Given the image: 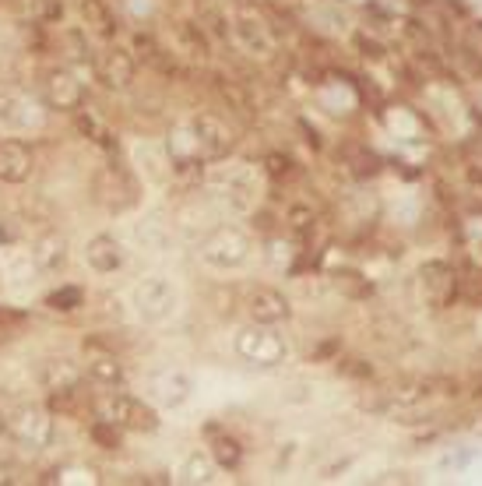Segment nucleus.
<instances>
[{
  "instance_id": "22",
  "label": "nucleus",
  "mask_w": 482,
  "mask_h": 486,
  "mask_svg": "<svg viewBox=\"0 0 482 486\" xmlns=\"http://www.w3.org/2000/svg\"><path fill=\"white\" fill-rule=\"evenodd\" d=\"M18 240V226L11 219H0V243H14Z\"/></svg>"
},
{
  "instance_id": "14",
  "label": "nucleus",
  "mask_w": 482,
  "mask_h": 486,
  "mask_svg": "<svg viewBox=\"0 0 482 486\" xmlns=\"http://www.w3.org/2000/svg\"><path fill=\"white\" fill-rule=\"evenodd\" d=\"M39 381H43V388L50 391H71L78 388V370H74V363L71 360H46L43 363V370H39Z\"/></svg>"
},
{
  "instance_id": "7",
  "label": "nucleus",
  "mask_w": 482,
  "mask_h": 486,
  "mask_svg": "<svg viewBox=\"0 0 482 486\" xmlns=\"http://www.w3.org/2000/svg\"><path fill=\"white\" fill-rule=\"evenodd\" d=\"M191 391H194L191 374L180 370V367H166V370L152 374V381H148V394H152L159 405H166V409L184 405V402L191 398Z\"/></svg>"
},
{
  "instance_id": "5",
  "label": "nucleus",
  "mask_w": 482,
  "mask_h": 486,
  "mask_svg": "<svg viewBox=\"0 0 482 486\" xmlns=\"http://www.w3.org/2000/svg\"><path fill=\"white\" fill-rule=\"evenodd\" d=\"M191 134H194V145H197L201 162H218V159H225V155L232 152V134H229V127H225L222 120L208 116V113L194 116Z\"/></svg>"
},
{
  "instance_id": "17",
  "label": "nucleus",
  "mask_w": 482,
  "mask_h": 486,
  "mask_svg": "<svg viewBox=\"0 0 482 486\" xmlns=\"http://www.w3.org/2000/svg\"><path fill=\"white\" fill-rule=\"evenodd\" d=\"M211 473H215V458L204 455V451H191L187 462L180 465V480L184 483H208Z\"/></svg>"
},
{
  "instance_id": "6",
  "label": "nucleus",
  "mask_w": 482,
  "mask_h": 486,
  "mask_svg": "<svg viewBox=\"0 0 482 486\" xmlns=\"http://www.w3.org/2000/svg\"><path fill=\"white\" fill-rule=\"evenodd\" d=\"M43 99H46V106H50V109L78 113V109H82V102H85V89H82V82H78L71 71L53 67V71L43 78Z\"/></svg>"
},
{
  "instance_id": "16",
  "label": "nucleus",
  "mask_w": 482,
  "mask_h": 486,
  "mask_svg": "<svg viewBox=\"0 0 482 486\" xmlns=\"http://www.w3.org/2000/svg\"><path fill=\"white\" fill-rule=\"evenodd\" d=\"M89 377L99 381V385H106V388H116L120 381H123V367H120V360L116 356H109V353H99L89 360Z\"/></svg>"
},
{
  "instance_id": "1",
  "label": "nucleus",
  "mask_w": 482,
  "mask_h": 486,
  "mask_svg": "<svg viewBox=\"0 0 482 486\" xmlns=\"http://www.w3.org/2000/svg\"><path fill=\"white\" fill-rule=\"evenodd\" d=\"M197 254H201L204 265H211L218 272H232V268H243L250 261V240L236 226H218L201 240Z\"/></svg>"
},
{
  "instance_id": "8",
  "label": "nucleus",
  "mask_w": 482,
  "mask_h": 486,
  "mask_svg": "<svg viewBox=\"0 0 482 486\" xmlns=\"http://www.w3.org/2000/svg\"><path fill=\"white\" fill-rule=\"evenodd\" d=\"M11 433L25 444V448H43L50 444V433H53V423L50 416L39 409V405H21L11 419Z\"/></svg>"
},
{
  "instance_id": "9",
  "label": "nucleus",
  "mask_w": 482,
  "mask_h": 486,
  "mask_svg": "<svg viewBox=\"0 0 482 486\" xmlns=\"http://www.w3.org/2000/svg\"><path fill=\"white\" fill-rule=\"evenodd\" d=\"M32 261H35L39 272L57 275V272L67 265V240H64V233H57V229L39 233L35 243H32Z\"/></svg>"
},
{
  "instance_id": "13",
  "label": "nucleus",
  "mask_w": 482,
  "mask_h": 486,
  "mask_svg": "<svg viewBox=\"0 0 482 486\" xmlns=\"http://www.w3.org/2000/svg\"><path fill=\"white\" fill-rule=\"evenodd\" d=\"M85 261H89V268L99 272V275H113V272H120L123 268V247L113 240V236H92L89 243H85Z\"/></svg>"
},
{
  "instance_id": "23",
  "label": "nucleus",
  "mask_w": 482,
  "mask_h": 486,
  "mask_svg": "<svg viewBox=\"0 0 482 486\" xmlns=\"http://www.w3.org/2000/svg\"><path fill=\"white\" fill-rule=\"evenodd\" d=\"M0 398H4V391H0Z\"/></svg>"
},
{
  "instance_id": "12",
  "label": "nucleus",
  "mask_w": 482,
  "mask_h": 486,
  "mask_svg": "<svg viewBox=\"0 0 482 486\" xmlns=\"http://www.w3.org/2000/svg\"><path fill=\"white\" fill-rule=\"evenodd\" d=\"M32 148L25 141H0V180L25 184L32 177Z\"/></svg>"
},
{
  "instance_id": "20",
  "label": "nucleus",
  "mask_w": 482,
  "mask_h": 486,
  "mask_svg": "<svg viewBox=\"0 0 482 486\" xmlns=\"http://www.w3.org/2000/svg\"><path fill=\"white\" fill-rule=\"evenodd\" d=\"M211 458H215L222 469H236L240 458H243V451H240V444H236L232 437H215V444H211Z\"/></svg>"
},
{
  "instance_id": "21",
  "label": "nucleus",
  "mask_w": 482,
  "mask_h": 486,
  "mask_svg": "<svg viewBox=\"0 0 482 486\" xmlns=\"http://www.w3.org/2000/svg\"><path fill=\"white\" fill-rule=\"evenodd\" d=\"M89 437L96 441L99 448H106V451H116V448H120V426H116L113 419H96V423L89 426Z\"/></svg>"
},
{
  "instance_id": "10",
  "label": "nucleus",
  "mask_w": 482,
  "mask_h": 486,
  "mask_svg": "<svg viewBox=\"0 0 482 486\" xmlns=\"http://www.w3.org/2000/svg\"><path fill=\"white\" fill-rule=\"evenodd\" d=\"M247 310H250V317L261 321V324H282V321H289L292 317L289 299H286L279 289H268V286H261V289L250 292Z\"/></svg>"
},
{
  "instance_id": "18",
  "label": "nucleus",
  "mask_w": 482,
  "mask_h": 486,
  "mask_svg": "<svg viewBox=\"0 0 482 486\" xmlns=\"http://www.w3.org/2000/svg\"><path fill=\"white\" fill-rule=\"evenodd\" d=\"M82 18H85V25L99 32L102 39H109L113 35V14L102 7V0H82Z\"/></svg>"
},
{
  "instance_id": "4",
  "label": "nucleus",
  "mask_w": 482,
  "mask_h": 486,
  "mask_svg": "<svg viewBox=\"0 0 482 486\" xmlns=\"http://www.w3.org/2000/svg\"><path fill=\"white\" fill-rule=\"evenodd\" d=\"M106 419H113L120 430H134V433H152L159 430V412L155 405H148L145 398L134 394H109L102 405Z\"/></svg>"
},
{
  "instance_id": "11",
  "label": "nucleus",
  "mask_w": 482,
  "mask_h": 486,
  "mask_svg": "<svg viewBox=\"0 0 482 486\" xmlns=\"http://www.w3.org/2000/svg\"><path fill=\"white\" fill-rule=\"evenodd\" d=\"M134 57L127 50H106L96 60V74L106 89H127L134 82Z\"/></svg>"
},
{
  "instance_id": "19",
  "label": "nucleus",
  "mask_w": 482,
  "mask_h": 486,
  "mask_svg": "<svg viewBox=\"0 0 482 486\" xmlns=\"http://www.w3.org/2000/svg\"><path fill=\"white\" fill-rule=\"evenodd\" d=\"M82 303H85V292L78 289V286H60V289H53L46 296V306L57 310V314H71V310H78Z\"/></svg>"
},
{
  "instance_id": "2",
  "label": "nucleus",
  "mask_w": 482,
  "mask_h": 486,
  "mask_svg": "<svg viewBox=\"0 0 482 486\" xmlns=\"http://www.w3.org/2000/svg\"><path fill=\"white\" fill-rule=\"evenodd\" d=\"M236 356L247 360V363H254V367H279V363H286L289 346L275 331V324L254 321V324L240 328V335H236Z\"/></svg>"
},
{
  "instance_id": "3",
  "label": "nucleus",
  "mask_w": 482,
  "mask_h": 486,
  "mask_svg": "<svg viewBox=\"0 0 482 486\" xmlns=\"http://www.w3.org/2000/svg\"><path fill=\"white\" fill-rule=\"evenodd\" d=\"M176 303H180V292L166 275H152V279L134 286V310H138V317L145 324L169 321L176 314Z\"/></svg>"
},
{
  "instance_id": "15",
  "label": "nucleus",
  "mask_w": 482,
  "mask_h": 486,
  "mask_svg": "<svg viewBox=\"0 0 482 486\" xmlns=\"http://www.w3.org/2000/svg\"><path fill=\"white\" fill-rule=\"evenodd\" d=\"M236 35H240V43H243L250 53H268V50H271L268 28H264L261 21H254V18H240V21H236Z\"/></svg>"
}]
</instances>
